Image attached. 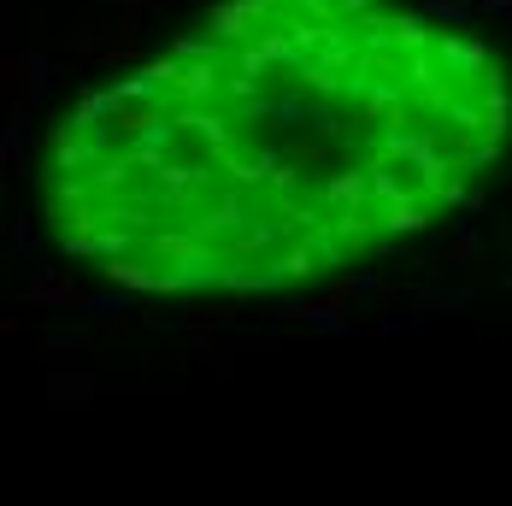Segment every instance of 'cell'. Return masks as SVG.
Listing matches in <instances>:
<instances>
[{
	"label": "cell",
	"instance_id": "6da1fadb",
	"mask_svg": "<svg viewBox=\"0 0 512 506\" xmlns=\"http://www.w3.org/2000/svg\"><path fill=\"white\" fill-rule=\"evenodd\" d=\"M507 142V65L442 12L218 0L59 112L42 218L136 295H277L436 230Z\"/></svg>",
	"mask_w": 512,
	"mask_h": 506
}]
</instances>
